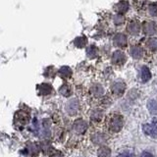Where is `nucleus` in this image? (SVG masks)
Returning <instances> with one entry per match:
<instances>
[{"mask_svg":"<svg viewBox=\"0 0 157 157\" xmlns=\"http://www.w3.org/2000/svg\"><path fill=\"white\" fill-rule=\"evenodd\" d=\"M147 46L153 49V50H157V39H149L148 42H147Z\"/></svg>","mask_w":157,"mask_h":157,"instance_id":"22","label":"nucleus"},{"mask_svg":"<svg viewBox=\"0 0 157 157\" xmlns=\"http://www.w3.org/2000/svg\"><path fill=\"white\" fill-rule=\"evenodd\" d=\"M96 52H97V50H96V48L94 46H90V48L87 49V55L90 56V58L94 57L96 55Z\"/></svg>","mask_w":157,"mask_h":157,"instance_id":"24","label":"nucleus"},{"mask_svg":"<svg viewBox=\"0 0 157 157\" xmlns=\"http://www.w3.org/2000/svg\"><path fill=\"white\" fill-rule=\"evenodd\" d=\"M148 109L152 114L156 115L157 114V102L154 100H150L148 102Z\"/></svg>","mask_w":157,"mask_h":157,"instance_id":"18","label":"nucleus"},{"mask_svg":"<svg viewBox=\"0 0 157 157\" xmlns=\"http://www.w3.org/2000/svg\"><path fill=\"white\" fill-rule=\"evenodd\" d=\"M140 157H153V155H152L151 153H149V152L144 151V152H142V153H141Z\"/></svg>","mask_w":157,"mask_h":157,"instance_id":"27","label":"nucleus"},{"mask_svg":"<svg viewBox=\"0 0 157 157\" xmlns=\"http://www.w3.org/2000/svg\"><path fill=\"white\" fill-rule=\"evenodd\" d=\"M144 132L145 135L151 137H157V119L154 118L149 123H146L144 125Z\"/></svg>","mask_w":157,"mask_h":157,"instance_id":"2","label":"nucleus"},{"mask_svg":"<svg viewBox=\"0 0 157 157\" xmlns=\"http://www.w3.org/2000/svg\"><path fill=\"white\" fill-rule=\"evenodd\" d=\"M92 140L94 141L96 144H102L103 142L106 140V136L102 134H96L94 136H93Z\"/></svg>","mask_w":157,"mask_h":157,"instance_id":"17","label":"nucleus"},{"mask_svg":"<svg viewBox=\"0 0 157 157\" xmlns=\"http://www.w3.org/2000/svg\"><path fill=\"white\" fill-rule=\"evenodd\" d=\"M59 74H60V76L62 78H70L71 75H72V71L71 69L69 67H62L60 69V71H59Z\"/></svg>","mask_w":157,"mask_h":157,"instance_id":"16","label":"nucleus"},{"mask_svg":"<svg viewBox=\"0 0 157 157\" xmlns=\"http://www.w3.org/2000/svg\"><path fill=\"white\" fill-rule=\"evenodd\" d=\"M50 157H63V155L56 150H53V153L50 154Z\"/></svg>","mask_w":157,"mask_h":157,"instance_id":"26","label":"nucleus"},{"mask_svg":"<svg viewBox=\"0 0 157 157\" xmlns=\"http://www.w3.org/2000/svg\"><path fill=\"white\" fill-rule=\"evenodd\" d=\"M142 29H144V32L146 34H153L156 32V26H155V24L152 22L144 23Z\"/></svg>","mask_w":157,"mask_h":157,"instance_id":"9","label":"nucleus"},{"mask_svg":"<svg viewBox=\"0 0 157 157\" xmlns=\"http://www.w3.org/2000/svg\"><path fill=\"white\" fill-rule=\"evenodd\" d=\"M125 88H126V86H125V83H124V82H114V83H113V86H112V87H111V90H112V92L114 93L115 95L120 96V95L123 94V93H124Z\"/></svg>","mask_w":157,"mask_h":157,"instance_id":"5","label":"nucleus"},{"mask_svg":"<svg viewBox=\"0 0 157 157\" xmlns=\"http://www.w3.org/2000/svg\"><path fill=\"white\" fill-rule=\"evenodd\" d=\"M86 129H87V124L82 119L77 120L75 122V124H74V130H75L78 134H83V132L86 131Z\"/></svg>","mask_w":157,"mask_h":157,"instance_id":"7","label":"nucleus"},{"mask_svg":"<svg viewBox=\"0 0 157 157\" xmlns=\"http://www.w3.org/2000/svg\"><path fill=\"white\" fill-rule=\"evenodd\" d=\"M149 13L152 16H157V3H152L149 5Z\"/></svg>","mask_w":157,"mask_h":157,"instance_id":"21","label":"nucleus"},{"mask_svg":"<svg viewBox=\"0 0 157 157\" xmlns=\"http://www.w3.org/2000/svg\"><path fill=\"white\" fill-rule=\"evenodd\" d=\"M108 130L112 132H119L124 126V118L119 113H112L107 118Z\"/></svg>","mask_w":157,"mask_h":157,"instance_id":"1","label":"nucleus"},{"mask_svg":"<svg viewBox=\"0 0 157 157\" xmlns=\"http://www.w3.org/2000/svg\"><path fill=\"white\" fill-rule=\"evenodd\" d=\"M40 87H41L40 90L43 91L44 94H48V93H50L52 91V87L49 86L48 83H44V85H42Z\"/></svg>","mask_w":157,"mask_h":157,"instance_id":"19","label":"nucleus"},{"mask_svg":"<svg viewBox=\"0 0 157 157\" xmlns=\"http://www.w3.org/2000/svg\"><path fill=\"white\" fill-rule=\"evenodd\" d=\"M130 52H131V55L134 57V58H136V59H140L142 56V50H141V48L137 47V46L132 47Z\"/></svg>","mask_w":157,"mask_h":157,"instance_id":"14","label":"nucleus"},{"mask_svg":"<svg viewBox=\"0 0 157 157\" xmlns=\"http://www.w3.org/2000/svg\"><path fill=\"white\" fill-rule=\"evenodd\" d=\"M150 78H151V74H150L149 69L147 67H142L140 70V80L144 82H145L148 81Z\"/></svg>","mask_w":157,"mask_h":157,"instance_id":"10","label":"nucleus"},{"mask_svg":"<svg viewBox=\"0 0 157 157\" xmlns=\"http://www.w3.org/2000/svg\"><path fill=\"white\" fill-rule=\"evenodd\" d=\"M78 110V102L76 99H72L67 103V112L71 116L76 115Z\"/></svg>","mask_w":157,"mask_h":157,"instance_id":"6","label":"nucleus"},{"mask_svg":"<svg viewBox=\"0 0 157 157\" xmlns=\"http://www.w3.org/2000/svg\"><path fill=\"white\" fill-rule=\"evenodd\" d=\"M126 61V57H125V54L123 53L120 50H117L113 53V56H112V62L113 64L115 65H123Z\"/></svg>","mask_w":157,"mask_h":157,"instance_id":"4","label":"nucleus"},{"mask_svg":"<svg viewBox=\"0 0 157 157\" xmlns=\"http://www.w3.org/2000/svg\"><path fill=\"white\" fill-rule=\"evenodd\" d=\"M128 29H129V32L132 34H137L140 33V26L139 25V23L136 22H132L130 25H129V28H128Z\"/></svg>","mask_w":157,"mask_h":157,"instance_id":"13","label":"nucleus"},{"mask_svg":"<svg viewBox=\"0 0 157 157\" xmlns=\"http://www.w3.org/2000/svg\"><path fill=\"white\" fill-rule=\"evenodd\" d=\"M29 121V114H28L27 112L25 111H19L16 113V116H15V123L17 125L20 126H25L27 125Z\"/></svg>","mask_w":157,"mask_h":157,"instance_id":"3","label":"nucleus"},{"mask_svg":"<svg viewBox=\"0 0 157 157\" xmlns=\"http://www.w3.org/2000/svg\"><path fill=\"white\" fill-rule=\"evenodd\" d=\"M92 92L93 94L96 96H100L103 93V88L100 86H94V87L92 88Z\"/></svg>","mask_w":157,"mask_h":157,"instance_id":"20","label":"nucleus"},{"mask_svg":"<svg viewBox=\"0 0 157 157\" xmlns=\"http://www.w3.org/2000/svg\"><path fill=\"white\" fill-rule=\"evenodd\" d=\"M118 157H135V155L130 152H124V153H121Z\"/></svg>","mask_w":157,"mask_h":157,"instance_id":"25","label":"nucleus"},{"mask_svg":"<svg viewBox=\"0 0 157 157\" xmlns=\"http://www.w3.org/2000/svg\"><path fill=\"white\" fill-rule=\"evenodd\" d=\"M59 91H60V93L62 95L64 96H70L71 95V93H72V90H71V87L69 86L67 83H65V85H63L61 87H60V90H59Z\"/></svg>","mask_w":157,"mask_h":157,"instance_id":"15","label":"nucleus"},{"mask_svg":"<svg viewBox=\"0 0 157 157\" xmlns=\"http://www.w3.org/2000/svg\"><path fill=\"white\" fill-rule=\"evenodd\" d=\"M101 118H102V113L99 111H95L94 113H93V115L91 116V120L98 122V121L101 120Z\"/></svg>","mask_w":157,"mask_h":157,"instance_id":"23","label":"nucleus"},{"mask_svg":"<svg viewBox=\"0 0 157 157\" xmlns=\"http://www.w3.org/2000/svg\"><path fill=\"white\" fill-rule=\"evenodd\" d=\"M128 8H129V4L127 1H121L115 6V10L118 13H125L128 11Z\"/></svg>","mask_w":157,"mask_h":157,"instance_id":"11","label":"nucleus"},{"mask_svg":"<svg viewBox=\"0 0 157 157\" xmlns=\"http://www.w3.org/2000/svg\"><path fill=\"white\" fill-rule=\"evenodd\" d=\"M110 154H111V150L109 147L107 146H101L99 149L97 151V155L98 157H110Z\"/></svg>","mask_w":157,"mask_h":157,"instance_id":"12","label":"nucleus"},{"mask_svg":"<svg viewBox=\"0 0 157 157\" xmlns=\"http://www.w3.org/2000/svg\"><path fill=\"white\" fill-rule=\"evenodd\" d=\"M114 44L118 47H125L127 45V37L125 34L118 33L114 37Z\"/></svg>","mask_w":157,"mask_h":157,"instance_id":"8","label":"nucleus"}]
</instances>
